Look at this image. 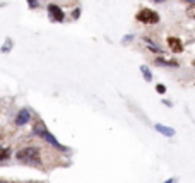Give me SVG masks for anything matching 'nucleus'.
<instances>
[{
  "mask_svg": "<svg viewBox=\"0 0 195 183\" xmlns=\"http://www.w3.org/2000/svg\"><path fill=\"white\" fill-rule=\"evenodd\" d=\"M28 2H29V7H31V9L38 7V2H36V0H28Z\"/></svg>",
  "mask_w": 195,
  "mask_h": 183,
  "instance_id": "11",
  "label": "nucleus"
},
{
  "mask_svg": "<svg viewBox=\"0 0 195 183\" xmlns=\"http://www.w3.org/2000/svg\"><path fill=\"white\" fill-rule=\"evenodd\" d=\"M154 128L158 130L159 134H163V135H166V137H173L175 135V130L173 128H169V127H164V125H154Z\"/></svg>",
  "mask_w": 195,
  "mask_h": 183,
  "instance_id": "7",
  "label": "nucleus"
},
{
  "mask_svg": "<svg viewBox=\"0 0 195 183\" xmlns=\"http://www.w3.org/2000/svg\"><path fill=\"white\" fill-rule=\"evenodd\" d=\"M168 46L173 53H181V51H183V43H181V40H178V38H175V36L168 38Z\"/></svg>",
  "mask_w": 195,
  "mask_h": 183,
  "instance_id": "5",
  "label": "nucleus"
},
{
  "mask_svg": "<svg viewBox=\"0 0 195 183\" xmlns=\"http://www.w3.org/2000/svg\"><path fill=\"white\" fill-rule=\"evenodd\" d=\"M34 134H38V135H41V137H43V139L46 140L48 144H52V146L55 147V149L62 151V152H67V147H63L62 144H60L58 140H57L55 137L52 135V134L48 132V130H46V127H45L43 123H36V125H34Z\"/></svg>",
  "mask_w": 195,
  "mask_h": 183,
  "instance_id": "2",
  "label": "nucleus"
},
{
  "mask_svg": "<svg viewBox=\"0 0 195 183\" xmlns=\"http://www.w3.org/2000/svg\"><path fill=\"white\" fill-rule=\"evenodd\" d=\"M135 17H137V21L144 22V24H156L159 21V14L151 11V9H140Z\"/></svg>",
  "mask_w": 195,
  "mask_h": 183,
  "instance_id": "3",
  "label": "nucleus"
},
{
  "mask_svg": "<svg viewBox=\"0 0 195 183\" xmlns=\"http://www.w3.org/2000/svg\"><path fill=\"white\" fill-rule=\"evenodd\" d=\"M9 156H11V151H9V149H4V147H0V161L9 159Z\"/></svg>",
  "mask_w": 195,
  "mask_h": 183,
  "instance_id": "9",
  "label": "nucleus"
},
{
  "mask_svg": "<svg viewBox=\"0 0 195 183\" xmlns=\"http://www.w3.org/2000/svg\"><path fill=\"white\" fill-rule=\"evenodd\" d=\"M29 120H31L29 111H28V110H21L17 113V117H15V125H26Z\"/></svg>",
  "mask_w": 195,
  "mask_h": 183,
  "instance_id": "6",
  "label": "nucleus"
},
{
  "mask_svg": "<svg viewBox=\"0 0 195 183\" xmlns=\"http://www.w3.org/2000/svg\"><path fill=\"white\" fill-rule=\"evenodd\" d=\"M156 89H158V92H159V94H164V91H166V87H164V86H158Z\"/></svg>",
  "mask_w": 195,
  "mask_h": 183,
  "instance_id": "12",
  "label": "nucleus"
},
{
  "mask_svg": "<svg viewBox=\"0 0 195 183\" xmlns=\"http://www.w3.org/2000/svg\"><path fill=\"white\" fill-rule=\"evenodd\" d=\"M158 63H161V65H168V67H176V62H169V60H163V58H158Z\"/></svg>",
  "mask_w": 195,
  "mask_h": 183,
  "instance_id": "10",
  "label": "nucleus"
},
{
  "mask_svg": "<svg viewBox=\"0 0 195 183\" xmlns=\"http://www.w3.org/2000/svg\"><path fill=\"white\" fill-rule=\"evenodd\" d=\"M0 7H2V4H0Z\"/></svg>",
  "mask_w": 195,
  "mask_h": 183,
  "instance_id": "18",
  "label": "nucleus"
},
{
  "mask_svg": "<svg viewBox=\"0 0 195 183\" xmlns=\"http://www.w3.org/2000/svg\"><path fill=\"white\" fill-rule=\"evenodd\" d=\"M185 2H188L190 5H193V2H195V0H185Z\"/></svg>",
  "mask_w": 195,
  "mask_h": 183,
  "instance_id": "16",
  "label": "nucleus"
},
{
  "mask_svg": "<svg viewBox=\"0 0 195 183\" xmlns=\"http://www.w3.org/2000/svg\"><path fill=\"white\" fill-rule=\"evenodd\" d=\"M132 34H129V36H125V38H123V40H121V41H123V43H127V41H130V40H132Z\"/></svg>",
  "mask_w": 195,
  "mask_h": 183,
  "instance_id": "14",
  "label": "nucleus"
},
{
  "mask_svg": "<svg viewBox=\"0 0 195 183\" xmlns=\"http://www.w3.org/2000/svg\"><path fill=\"white\" fill-rule=\"evenodd\" d=\"M188 15H190V17H193V5H192V7L188 9Z\"/></svg>",
  "mask_w": 195,
  "mask_h": 183,
  "instance_id": "15",
  "label": "nucleus"
},
{
  "mask_svg": "<svg viewBox=\"0 0 195 183\" xmlns=\"http://www.w3.org/2000/svg\"><path fill=\"white\" fill-rule=\"evenodd\" d=\"M48 14H50V17H52L53 21H57V22H62L63 21V12H62V9H60L58 5H55V4H50V5H48Z\"/></svg>",
  "mask_w": 195,
  "mask_h": 183,
  "instance_id": "4",
  "label": "nucleus"
},
{
  "mask_svg": "<svg viewBox=\"0 0 195 183\" xmlns=\"http://www.w3.org/2000/svg\"><path fill=\"white\" fill-rule=\"evenodd\" d=\"M140 72L144 74V79H146V81H147V82H151V81H152L151 70H149V69H147V67H146V65H142V67H140Z\"/></svg>",
  "mask_w": 195,
  "mask_h": 183,
  "instance_id": "8",
  "label": "nucleus"
},
{
  "mask_svg": "<svg viewBox=\"0 0 195 183\" xmlns=\"http://www.w3.org/2000/svg\"><path fill=\"white\" fill-rule=\"evenodd\" d=\"M154 2H158V4H161V2H164V0H154Z\"/></svg>",
  "mask_w": 195,
  "mask_h": 183,
  "instance_id": "17",
  "label": "nucleus"
},
{
  "mask_svg": "<svg viewBox=\"0 0 195 183\" xmlns=\"http://www.w3.org/2000/svg\"><path fill=\"white\" fill-rule=\"evenodd\" d=\"M79 14H81V9H75V11H74V19H77Z\"/></svg>",
  "mask_w": 195,
  "mask_h": 183,
  "instance_id": "13",
  "label": "nucleus"
},
{
  "mask_svg": "<svg viewBox=\"0 0 195 183\" xmlns=\"http://www.w3.org/2000/svg\"><path fill=\"white\" fill-rule=\"evenodd\" d=\"M15 159L28 166H41V156L36 147H24L15 154Z\"/></svg>",
  "mask_w": 195,
  "mask_h": 183,
  "instance_id": "1",
  "label": "nucleus"
}]
</instances>
